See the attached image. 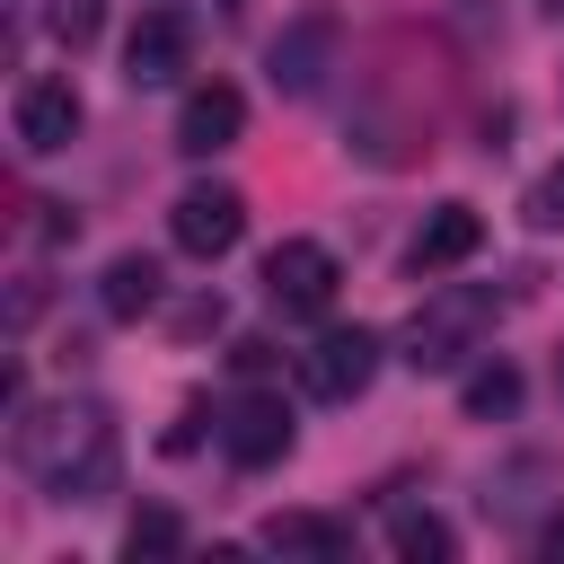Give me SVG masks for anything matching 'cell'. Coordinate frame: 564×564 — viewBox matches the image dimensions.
<instances>
[{"label":"cell","instance_id":"8fae6325","mask_svg":"<svg viewBox=\"0 0 564 564\" xmlns=\"http://www.w3.org/2000/svg\"><path fill=\"white\" fill-rule=\"evenodd\" d=\"M256 546L308 555V564H344V555H352V529H344V520H317V511H273V520L256 529Z\"/></svg>","mask_w":564,"mask_h":564},{"label":"cell","instance_id":"30bf717a","mask_svg":"<svg viewBox=\"0 0 564 564\" xmlns=\"http://www.w3.org/2000/svg\"><path fill=\"white\" fill-rule=\"evenodd\" d=\"M476 247H485V220H476V203H441V212L414 229L405 264H414V273H449V264H467Z\"/></svg>","mask_w":564,"mask_h":564},{"label":"cell","instance_id":"e0dca14e","mask_svg":"<svg viewBox=\"0 0 564 564\" xmlns=\"http://www.w3.org/2000/svg\"><path fill=\"white\" fill-rule=\"evenodd\" d=\"M97 18H106L97 0H53V9H44V26H53V44H70V53H79V44H97Z\"/></svg>","mask_w":564,"mask_h":564},{"label":"cell","instance_id":"6da1fadb","mask_svg":"<svg viewBox=\"0 0 564 564\" xmlns=\"http://www.w3.org/2000/svg\"><path fill=\"white\" fill-rule=\"evenodd\" d=\"M9 458L44 502H97L115 485V414L97 397H53V405L18 414Z\"/></svg>","mask_w":564,"mask_h":564},{"label":"cell","instance_id":"7a4b0ae2","mask_svg":"<svg viewBox=\"0 0 564 564\" xmlns=\"http://www.w3.org/2000/svg\"><path fill=\"white\" fill-rule=\"evenodd\" d=\"M485 326H494V300H485V291H432V300L405 317V335H397L405 352H397V361H405V370H458V361L485 344Z\"/></svg>","mask_w":564,"mask_h":564},{"label":"cell","instance_id":"52a82bcc","mask_svg":"<svg viewBox=\"0 0 564 564\" xmlns=\"http://www.w3.org/2000/svg\"><path fill=\"white\" fill-rule=\"evenodd\" d=\"M9 115H18V150H26V159H53V150H70V132H79V88H70L62 70H35Z\"/></svg>","mask_w":564,"mask_h":564},{"label":"cell","instance_id":"2e32d148","mask_svg":"<svg viewBox=\"0 0 564 564\" xmlns=\"http://www.w3.org/2000/svg\"><path fill=\"white\" fill-rule=\"evenodd\" d=\"M176 546H185L176 511H159V502H150V511H132V529H123V555H132V564H141V555H176Z\"/></svg>","mask_w":564,"mask_h":564},{"label":"cell","instance_id":"9a60e30c","mask_svg":"<svg viewBox=\"0 0 564 564\" xmlns=\"http://www.w3.org/2000/svg\"><path fill=\"white\" fill-rule=\"evenodd\" d=\"M511 405H520V370H511V361L467 370V414H511Z\"/></svg>","mask_w":564,"mask_h":564},{"label":"cell","instance_id":"5bb4252c","mask_svg":"<svg viewBox=\"0 0 564 564\" xmlns=\"http://www.w3.org/2000/svg\"><path fill=\"white\" fill-rule=\"evenodd\" d=\"M388 546H397L405 564H449V555H458L449 520H432V511H397V520H388Z\"/></svg>","mask_w":564,"mask_h":564},{"label":"cell","instance_id":"3957f363","mask_svg":"<svg viewBox=\"0 0 564 564\" xmlns=\"http://www.w3.org/2000/svg\"><path fill=\"white\" fill-rule=\"evenodd\" d=\"M370 379H379V335H370V326H326V335L300 352V388H308L317 405H352Z\"/></svg>","mask_w":564,"mask_h":564},{"label":"cell","instance_id":"d6986e66","mask_svg":"<svg viewBox=\"0 0 564 564\" xmlns=\"http://www.w3.org/2000/svg\"><path fill=\"white\" fill-rule=\"evenodd\" d=\"M538 555H546V564H564V511H555V520L538 529Z\"/></svg>","mask_w":564,"mask_h":564},{"label":"cell","instance_id":"7402d4cb","mask_svg":"<svg viewBox=\"0 0 564 564\" xmlns=\"http://www.w3.org/2000/svg\"><path fill=\"white\" fill-rule=\"evenodd\" d=\"M220 9H238V0H220Z\"/></svg>","mask_w":564,"mask_h":564},{"label":"cell","instance_id":"44dd1931","mask_svg":"<svg viewBox=\"0 0 564 564\" xmlns=\"http://www.w3.org/2000/svg\"><path fill=\"white\" fill-rule=\"evenodd\" d=\"M546 9H555V18H564V0H546Z\"/></svg>","mask_w":564,"mask_h":564},{"label":"cell","instance_id":"277c9868","mask_svg":"<svg viewBox=\"0 0 564 564\" xmlns=\"http://www.w3.org/2000/svg\"><path fill=\"white\" fill-rule=\"evenodd\" d=\"M167 238L185 247V256H229L238 238H247V194L238 185H185L176 203H167Z\"/></svg>","mask_w":564,"mask_h":564},{"label":"cell","instance_id":"9c48e42d","mask_svg":"<svg viewBox=\"0 0 564 564\" xmlns=\"http://www.w3.org/2000/svg\"><path fill=\"white\" fill-rule=\"evenodd\" d=\"M185 53H194V35H185V18H176V9H141V26H132V44H123V79H132V88H176V70H185Z\"/></svg>","mask_w":564,"mask_h":564},{"label":"cell","instance_id":"4fadbf2b","mask_svg":"<svg viewBox=\"0 0 564 564\" xmlns=\"http://www.w3.org/2000/svg\"><path fill=\"white\" fill-rule=\"evenodd\" d=\"M97 308H106V317H123V326H132V317H150V308H159V264H150V256H115V264H106V282H97Z\"/></svg>","mask_w":564,"mask_h":564},{"label":"cell","instance_id":"ba28073f","mask_svg":"<svg viewBox=\"0 0 564 564\" xmlns=\"http://www.w3.org/2000/svg\"><path fill=\"white\" fill-rule=\"evenodd\" d=\"M238 132H247V97L229 79L185 88V106H176V150L185 159H220V150H238Z\"/></svg>","mask_w":564,"mask_h":564},{"label":"cell","instance_id":"5b68a950","mask_svg":"<svg viewBox=\"0 0 564 564\" xmlns=\"http://www.w3.org/2000/svg\"><path fill=\"white\" fill-rule=\"evenodd\" d=\"M335 282H344V264H335V247H317V238H282V247L264 256V300L291 308V317L335 308Z\"/></svg>","mask_w":564,"mask_h":564},{"label":"cell","instance_id":"ffe728a7","mask_svg":"<svg viewBox=\"0 0 564 564\" xmlns=\"http://www.w3.org/2000/svg\"><path fill=\"white\" fill-rule=\"evenodd\" d=\"M555 388H564V361H555Z\"/></svg>","mask_w":564,"mask_h":564},{"label":"cell","instance_id":"7c38bea8","mask_svg":"<svg viewBox=\"0 0 564 564\" xmlns=\"http://www.w3.org/2000/svg\"><path fill=\"white\" fill-rule=\"evenodd\" d=\"M326 44H335L326 18H300L291 35H273V88H282V97H308L317 70H326Z\"/></svg>","mask_w":564,"mask_h":564},{"label":"cell","instance_id":"8992f818","mask_svg":"<svg viewBox=\"0 0 564 564\" xmlns=\"http://www.w3.org/2000/svg\"><path fill=\"white\" fill-rule=\"evenodd\" d=\"M220 449H229V467H282L291 458V405L273 388L229 397L220 405Z\"/></svg>","mask_w":564,"mask_h":564},{"label":"cell","instance_id":"ac0fdd59","mask_svg":"<svg viewBox=\"0 0 564 564\" xmlns=\"http://www.w3.org/2000/svg\"><path fill=\"white\" fill-rule=\"evenodd\" d=\"M529 229H564V159L529 185Z\"/></svg>","mask_w":564,"mask_h":564}]
</instances>
